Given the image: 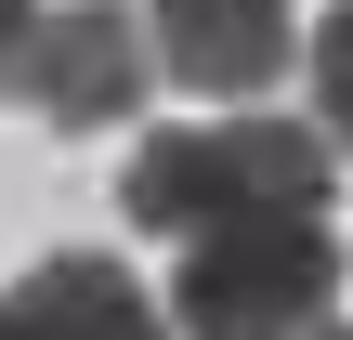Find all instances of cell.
Instances as JSON below:
<instances>
[{
    "label": "cell",
    "instance_id": "cell-6",
    "mask_svg": "<svg viewBox=\"0 0 353 340\" xmlns=\"http://www.w3.org/2000/svg\"><path fill=\"white\" fill-rule=\"evenodd\" d=\"M314 131L353 157V0H327V26H314Z\"/></svg>",
    "mask_w": 353,
    "mask_h": 340
},
{
    "label": "cell",
    "instance_id": "cell-4",
    "mask_svg": "<svg viewBox=\"0 0 353 340\" xmlns=\"http://www.w3.org/2000/svg\"><path fill=\"white\" fill-rule=\"evenodd\" d=\"M144 39H157V79L196 92V105H262L301 66L288 0H144Z\"/></svg>",
    "mask_w": 353,
    "mask_h": 340
},
{
    "label": "cell",
    "instance_id": "cell-8",
    "mask_svg": "<svg viewBox=\"0 0 353 340\" xmlns=\"http://www.w3.org/2000/svg\"><path fill=\"white\" fill-rule=\"evenodd\" d=\"M314 340H353V328H314Z\"/></svg>",
    "mask_w": 353,
    "mask_h": 340
},
{
    "label": "cell",
    "instance_id": "cell-2",
    "mask_svg": "<svg viewBox=\"0 0 353 340\" xmlns=\"http://www.w3.org/2000/svg\"><path fill=\"white\" fill-rule=\"evenodd\" d=\"M327 288H341V236L314 210H223L183 236L170 328L183 340H314Z\"/></svg>",
    "mask_w": 353,
    "mask_h": 340
},
{
    "label": "cell",
    "instance_id": "cell-3",
    "mask_svg": "<svg viewBox=\"0 0 353 340\" xmlns=\"http://www.w3.org/2000/svg\"><path fill=\"white\" fill-rule=\"evenodd\" d=\"M144 92H157L144 13L79 0V13H39V26H26V66H13V105H26V118H52V131H131Z\"/></svg>",
    "mask_w": 353,
    "mask_h": 340
},
{
    "label": "cell",
    "instance_id": "cell-7",
    "mask_svg": "<svg viewBox=\"0 0 353 340\" xmlns=\"http://www.w3.org/2000/svg\"><path fill=\"white\" fill-rule=\"evenodd\" d=\"M26 26H39V13H26V0H0V92H13V66H26Z\"/></svg>",
    "mask_w": 353,
    "mask_h": 340
},
{
    "label": "cell",
    "instance_id": "cell-5",
    "mask_svg": "<svg viewBox=\"0 0 353 340\" xmlns=\"http://www.w3.org/2000/svg\"><path fill=\"white\" fill-rule=\"evenodd\" d=\"M0 340H157V301L118 249H52L0 288Z\"/></svg>",
    "mask_w": 353,
    "mask_h": 340
},
{
    "label": "cell",
    "instance_id": "cell-1",
    "mask_svg": "<svg viewBox=\"0 0 353 340\" xmlns=\"http://www.w3.org/2000/svg\"><path fill=\"white\" fill-rule=\"evenodd\" d=\"M131 236H196L223 210H327V131L301 118H210V131H144L118 170Z\"/></svg>",
    "mask_w": 353,
    "mask_h": 340
}]
</instances>
